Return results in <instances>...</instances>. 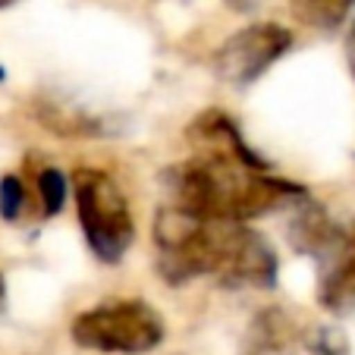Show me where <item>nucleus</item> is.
<instances>
[{"mask_svg": "<svg viewBox=\"0 0 355 355\" xmlns=\"http://www.w3.org/2000/svg\"><path fill=\"white\" fill-rule=\"evenodd\" d=\"M157 270L170 286L214 277L230 289H270L280 277L277 252L261 233L236 220H208L176 205L155 217Z\"/></svg>", "mask_w": 355, "mask_h": 355, "instance_id": "f257e3e1", "label": "nucleus"}, {"mask_svg": "<svg viewBox=\"0 0 355 355\" xmlns=\"http://www.w3.org/2000/svg\"><path fill=\"white\" fill-rule=\"evenodd\" d=\"M170 205L208 220L248 223L274 214L283 205H299L309 192L286 176H274L258 155L192 151V157L164 173Z\"/></svg>", "mask_w": 355, "mask_h": 355, "instance_id": "f03ea898", "label": "nucleus"}, {"mask_svg": "<svg viewBox=\"0 0 355 355\" xmlns=\"http://www.w3.org/2000/svg\"><path fill=\"white\" fill-rule=\"evenodd\" d=\"M76 214L92 255L101 264H120L135 239V220L126 195L104 170L79 167L73 173Z\"/></svg>", "mask_w": 355, "mask_h": 355, "instance_id": "7ed1b4c3", "label": "nucleus"}, {"mask_svg": "<svg viewBox=\"0 0 355 355\" xmlns=\"http://www.w3.org/2000/svg\"><path fill=\"white\" fill-rule=\"evenodd\" d=\"M164 318L141 299H116L82 311L73 321L76 346L110 355H141L161 346Z\"/></svg>", "mask_w": 355, "mask_h": 355, "instance_id": "20e7f679", "label": "nucleus"}, {"mask_svg": "<svg viewBox=\"0 0 355 355\" xmlns=\"http://www.w3.org/2000/svg\"><path fill=\"white\" fill-rule=\"evenodd\" d=\"M293 32L277 22H255L239 32H233L220 47L214 51L211 69L220 82L233 88H245L258 82L277 60L289 54L293 47Z\"/></svg>", "mask_w": 355, "mask_h": 355, "instance_id": "39448f33", "label": "nucleus"}, {"mask_svg": "<svg viewBox=\"0 0 355 355\" xmlns=\"http://www.w3.org/2000/svg\"><path fill=\"white\" fill-rule=\"evenodd\" d=\"M305 255L318 264V302L330 315H355V223L340 227L330 220Z\"/></svg>", "mask_w": 355, "mask_h": 355, "instance_id": "423d86ee", "label": "nucleus"}, {"mask_svg": "<svg viewBox=\"0 0 355 355\" xmlns=\"http://www.w3.org/2000/svg\"><path fill=\"white\" fill-rule=\"evenodd\" d=\"M299 343V327L283 309H268L252 321L242 355H289Z\"/></svg>", "mask_w": 355, "mask_h": 355, "instance_id": "0eeeda50", "label": "nucleus"}, {"mask_svg": "<svg viewBox=\"0 0 355 355\" xmlns=\"http://www.w3.org/2000/svg\"><path fill=\"white\" fill-rule=\"evenodd\" d=\"M352 7L355 0H293V16L311 28H336Z\"/></svg>", "mask_w": 355, "mask_h": 355, "instance_id": "6e6552de", "label": "nucleus"}, {"mask_svg": "<svg viewBox=\"0 0 355 355\" xmlns=\"http://www.w3.org/2000/svg\"><path fill=\"white\" fill-rule=\"evenodd\" d=\"M35 182H38V195H41V214L44 217L60 214L63 205H67V195H69L67 176L57 167H41Z\"/></svg>", "mask_w": 355, "mask_h": 355, "instance_id": "1a4fd4ad", "label": "nucleus"}, {"mask_svg": "<svg viewBox=\"0 0 355 355\" xmlns=\"http://www.w3.org/2000/svg\"><path fill=\"white\" fill-rule=\"evenodd\" d=\"M26 205H28V192H26L19 176H13V173L0 176V217L10 223L19 220Z\"/></svg>", "mask_w": 355, "mask_h": 355, "instance_id": "9d476101", "label": "nucleus"}, {"mask_svg": "<svg viewBox=\"0 0 355 355\" xmlns=\"http://www.w3.org/2000/svg\"><path fill=\"white\" fill-rule=\"evenodd\" d=\"M309 349L315 355H346V340H343L336 330H318L315 336L309 340Z\"/></svg>", "mask_w": 355, "mask_h": 355, "instance_id": "9b49d317", "label": "nucleus"}, {"mask_svg": "<svg viewBox=\"0 0 355 355\" xmlns=\"http://www.w3.org/2000/svg\"><path fill=\"white\" fill-rule=\"evenodd\" d=\"M343 51H346V67H349V73H352V79H355V22L349 26L346 38H343Z\"/></svg>", "mask_w": 355, "mask_h": 355, "instance_id": "f8f14e48", "label": "nucleus"}, {"mask_svg": "<svg viewBox=\"0 0 355 355\" xmlns=\"http://www.w3.org/2000/svg\"><path fill=\"white\" fill-rule=\"evenodd\" d=\"M3 295H7V289H3V277H0V309H3Z\"/></svg>", "mask_w": 355, "mask_h": 355, "instance_id": "ddd939ff", "label": "nucleus"}, {"mask_svg": "<svg viewBox=\"0 0 355 355\" xmlns=\"http://www.w3.org/2000/svg\"><path fill=\"white\" fill-rule=\"evenodd\" d=\"M10 3H16V0H0V7H10Z\"/></svg>", "mask_w": 355, "mask_h": 355, "instance_id": "4468645a", "label": "nucleus"}]
</instances>
